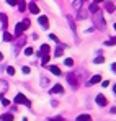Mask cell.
<instances>
[{
    "label": "cell",
    "instance_id": "20",
    "mask_svg": "<svg viewBox=\"0 0 116 121\" xmlns=\"http://www.w3.org/2000/svg\"><path fill=\"white\" fill-rule=\"evenodd\" d=\"M105 7H106V12H110V13H111V12H115V5H113L111 2H108Z\"/></svg>",
    "mask_w": 116,
    "mask_h": 121
},
{
    "label": "cell",
    "instance_id": "10",
    "mask_svg": "<svg viewBox=\"0 0 116 121\" xmlns=\"http://www.w3.org/2000/svg\"><path fill=\"white\" fill-rule=\"evenodd\" d=\"M95 100H97V105H98V106H106V103H108V101H106V98H105L103 95H97V98H95Z\"/></svg>",
    "mask_w": 116,
    "mask_h": 121
},
{
    "label": "cell",
    "instance_id": "8",
    "mask_svg": "<svg viewBox=\"0 0 116 121\" xmlns=\"http://www.w3.org/2000/svg\"><path fill=\"white\" fill-rule=\"evenodd\" d=\"M0 23H2V26H3V31H7V26H8V18H7V15H5V13H0Z\"/></svg>",
    "mask_w": 116,
    "mask_h": 121
},
{
    "label": "cell",
    "instance_id": "16",
    "mask_svg": "<svg viewBox=\"0 0 116 121\" xmlns=\"http://www.w3.org/2000/svg\"><path fill=\"white\" fill-rule=\"evenodd\" d=\"M49 70H51L54 75H60V69H59L57 65H51V67H49Z\"/></svg>",
    "mask_w": 116,
    "mask_h": 121
},
{
    "label": "cell",
    "instance_id": "39",
    "mask_svg": "<svg viewBox=\"0 0 116 121\" xmlns=\"http://www.w3.org/2000/svg\"><path fill=\"white\" fill-rule=\"evenodd\" d=\"M0 60H3V54L2 52H0Z\"/></svg>",
    "mask_w": 116,
    "mask_h": 121
},
{
    "label": "cell",
    "instance_id": "22",
    "mask_svg": "<svg viewBox=\"0 0 116 121\" xmlns=\"http://www.w3.org/2000/svg\"><path fill=\"white\" fill-rule=\"evenodd\" d=\"M82 3H83V0H75V2H74V8H82Z\"/></svg>",
    "mask_w": 116,
    "mask_h": 121
},
{
    "label": "cell",
    "instance_id": "4",
    "mask_svg": "<svg viewBox=\"0 0 116 121\" xmlns=\"http://www.w3.org/2000/svg\"><path fill=\"white\" fill-rule=\"evenodd\" d=\"M67 82L70 83V87H72V88H77L78 82H77V79H75V75H74V74H67Z\"/></svg>",
    "mask_w": 116,
    "mask_h": 121
},
{
    "label": "cell",
    "instance_id": "1",
    "mask_svg": "<svg viewBox=\"0 0 116 121\" xmlns=\"http://www.w3.org/2000/svg\"><path fill=\"white\" fill-rule=\"evenodd\" d=\"M93 25L97 26L98 30H106V21L103 20V13L98 10L95 12V17H93Z\"/></svg>",
    "mask_w": 116,
    "mask_h": 121
},
{
    "label": "cell",
    "instance_id": "43",
    "mask_svg": "<svg viewBox=\"0 0 116 121\" xmlns=\"http://www.w3.org/2000/svg\"><path fill=\"white\" fill-rule=\"evenodd\" d=\"M115 30H116V23H115Z\"/></svg>",
    "mask_w": 116,
    "mask_h": 121
},
{
    "label": "cell",
    "instance_id": "3",
    "mask_svg": "<svg viewBox=\"0 0 116 121\" xmlns=\"http://www.w3.org/2000/svg\"><path fill=\"white\" fill-rule=\"evenodd\" d=\"M30 26L28 25H25V23H18L17 26H15V36H21L23 35V31L25 30H28Z\"/></svg>",
    "mask_w": 116,
    "mask_h": 121
},
{
    "label": "cell",
    "instance_id": "21",
    "mask_svg": "<svg viewBox=\"0 0 116 121\" xmlns=\"http://www.w3.org/2000/svg\"><path fill=\"white\" fill-rule=\"evenodd\" d=\"M93 62H95V64H103V62H105V57H103V56H98V57L93 59Z\"/></svg>",
    "mask_w": 116,
    "mask_h": 121
},
{
    "label": "cell",
    "instance_id": "14",
    "mask_svg": "<svg viewBox=\"0 0 116 121\" xmlns=\"http://www.w3.org/2000/svg\"><path fill=\"white\" fill-rule=\"evenodd\" d=\"M62 52H64V44H59L57 49H56V52H54V56H56V57H60Z\"/></svg>",
    "mask_w": 116,
    "mask_h": 121
},
{
    "label": "cell",
    "instance_id": "2",
    "mask_svg": "<svg viewBox=\"0 0 116 121\" xmlns=\"http://www.w3.org/2000/svg\"><path fill=\"white\" fill-rule=\"evenodd\" d=\"M13 101H15L17 105H25V106H30V105H31V101L28 100L23 93H18V95L15 97V100H13Z\"/></svg>",
    "mask_w": 116,
    "mask_h": 121
},
{
    "label": "cell",
    "instance_id": "25",
    "mask_svg": "<svg viewBox=\"0 0 116 121\" xmlns=\"http://www.w3.org/2000/svg\"><path fill=\"white\" fill-rule=\"evenodd\" d=\"M64 64H65V65H69V67H72V65H74V60L70 59V57H67V59L64 60Z\"/></svg>",
    "mask_w": 116,
    "mask_h": 121
},
{
    "label": "cell",
    "instance_id": "6",
    "mask_svg": "<svg viewBox=\"0 0 116 121\" xmlns=\"http://www.w3.org/2000/svg\"><path fill=\"white\" fill-rule=\"evenodd\" d=\"M38 21H39V25L44 28V30H47L49 28V21H47V17H44V15H41L38 18Z\"/></svg>",
    "mask_w": 116,
    "mask_h": 121
},
{
    "label": "cell",
    "instance_id": "13",
    "mask_svg": "<svg viewBox=\"0 0 116 121\" xmlns=\"http://www.w3.org/2000/svg\"><path fill=\"white\" fill-rule=\"evenodd\" d=\"M49 51H51V48H49L47 44H43L41 49H39V56H41V54H49Z\"/></svg>",
    "mask_w": 116,
    "mask_h": 121
},
{
    "label": "cell",
    "instance_id": "37",
    "mask_svg": "<svg viewBox=\"0 0 116 121\" xmlns=\"http://www.w3.org/2000/svg\"><path fill=\"white\" fill-rule=\"evenodd\" d=\"M111 69H113V72H116V62L113 64V65H111Z\"/></svg>",
    "mask_w": 116,
    "mask_h": 121
},
{
    "label": "cell",
    "instance_id": "23",
    "mask_svg": "<svg viewBox=\"0 0 116 121\" xmlns=\"http://www.w3.org/2000/svg\"><path fill=\"white\" fill-rule=\"evenodd\" d=\"M87 18V13L83 10H78V20H85Z\"/></svg>",
    "mask_w": 116,
    "mask_h": 121
},
{
    "label": "cell",
    "instance_id": "42",
    "mask_svg": "<svg viewBox=\"0 0 116 121\" xmlns=\"http://www.w3.org/2000/svg\"><path fill=\"white\" fill-rule=\"evenodd\" d=\"M23 121H28V120H26V118H25V120H23Z\"/></svg>",
    "mask_w": 116,
    "mask_h": 121
},
{
    "label": "cell",
    "instance_id": "38",
    "mask_svg": "<svg viewBox=\"0 0 116 121\" xmlns=\"http://www.w3.org/2000/svg\"><path fill=\"white\" fill-rule=\"evenodd\" d=\"M103 0H93V3H101Z\"/></svg>",
    "mask_w": 116,
    "mask_h": 121
},
{
    "label": "cell",
    "instance_id": "5",
    "mask_svg": "<svg viewBox=\"0 0 116 121\" xmlns=\"http://www.w3.org/2000/svg\"><path fill=\"white\" fill-rule=\"evenodd\" d=\"M65 18H67V23H69V26H70V31L75 35V33H77V26H75V21H74V18H72L70 15H67Z\"/></svg>",
    "mask_w": 116,
    "mask_h": 121
},
{
    "label": "cell",
    "instance_id": "35",
    "mask_svg": "<svg viewBox=\"0 0 116 121\" xmlns=\"http://www.w3.org/2000/svg\"><path fill=\"white\" fill-rule=\"evenodd\" d=\"M30 72H31L30 67H23V74H30Z\"/></svg>",
    "mask_w": 116,
    "mask_h": 121
},
{
    "label": "cell",
    "instance_id": "15",
    "mask_svg": "<svg viewBox=\"0 0 116 121\" xmlns=\"http://www.w3.org/2000/svg\"><path fill=\"white\" fill-rule=\"evenodd\" d=\"M77 121H92V116L90 115H78Z\"/></svg>",
    "mask_w": 116,
    "mask_h": 121
},
{
    "label": "cell",
    "instance_id": "28",
    "mask_svg": "<svg viewBox=\"0 0 116 121\" xmlns=\"http://www.w3.org/2000/svg\"><path fill=\"white\" fill-rule=\"evenodd\" d=\"M49 121H65L62 116H52V118H49Z\"/></svg>",
    "mask_w": 116,
    "mask_h": 121
},
{
    "label": "cell",
    "instance_id": "29",
    "mask_svg": "<svg viewBox=\"0 0 116 121\" xmlns=\"http://www.w3.org/2000/svg\"><path fill=\"white\" fill-rule=\"evenodd\" d=\"M41 82H43V83H41L43 87H47V83H49V80H47L46 77H41Z\"/></svg>",
    "mask_w": 116,
    "mask_h": 121
},
{
    "label": "cell",
    "instance_id": "18",
    "mask_svg": "<svg viewBox=\"0 0 116 121\" xmlns=\"http://www.w3.org/2000/svg\"><path fill=\"white\" fill-rule=\"evenodd\" d=\"M0 120H2V121H13V115H10V113L2 115V116H0Z\"/></svg>",
    "mask_w": 116,
    "mask_h": 121
},
{
    "label": "cell",
    "instance_id": "40",
    "mask_svg": "<svg viewBox=\"0 0 116 121\" xmlns=\"http://www.w3.org/2000/svg\"><path fill=\"white\" fill-rule=\"evenodd\" d=\"M111 113H116V106H115V108H113V110H111Z\"/></svg>",
    "mask_w": 116,
    "mask_h": 121
},
{
    "label": "cell",
    "instance_id": "11",
    "mask_svg": "<svg viewBox=\"0 0 116 121\" xmlns=\"http://www.w3.org/2000/svg\"><path fill=\"white\" fill-rule=\"evenodd\" d=\"M30 12L33 13V15H38L39 13V7L36 3H30Z\"/></svg>",
    "mask_w": 116,
    "mask_h": 121
},
{
    "label": "cell",
    "instance_id": "27",
    "mask_svg": "<svg viewBox=\"0 0 116 121\" xmlns=\"http://www.w3.org/2000/svg\"><path fill=\"white\" fill-rule=\"evenodd\" d=\"M41 57H43V64H47L49 62V54H43Z\"/></svg>",
    "mask_w": 116,
    "mask_h": 121
},
{
    "label": "cell",
    "instance_id": "33",
    "mask_svg": "<svg viewBox=\"0 0 116 121\" xmlns=\"http://www.w3.org/2000/svg\"><path fill=\"white\" fill-rule=\"evenodd\" d=\"M110 85V80H101V87H108Z\"/></svg>",
    "mask_w": 116,
    "mask_h": 121
},
{
    "label": "cell",
    "instance_id": "24",
    "mask_svg": "<svg viewBox=\"0 0 116 121\" xmlns=\"http://www.w3.org/2000/svg\"><path fill=\"white\" fill-rule=\"evenodd\" d=\"M105 44H106V46H115V44H116V38H111V39H108L106 43H105Z\"/></svg>",
    "mask_w": 116,
    "mask_h": 121
},
{
    "label": "cell",
    "instance_id": "7",
    "mask_svg": "<svg viewBox=\"0 0 116 121\" xmlns=\"http://www.w3.org/2000/svg\"><path fill=\"white\" fill-rule=\"evenodd\" d=\"M7 90H8V83L5 80H0V97H3L7 93Z\"/></svg>",
    "mask_w": 116,
    "mask_h": 121
},
{
    "label": "cell",
    "instance_id": "9",
    "mask_svg": "<svg viewBox=\"0 0 116 121\" xmlns=\"http://www.w3.org/2000/svg\"><path fill=\"white\" fill-rule=\"evenodd\" d=\"M51 93L54 95V93H64V87L60 85V83H56L52 88H51Z\"/></svg>",
    "mask_w": 116,
    "mask_h": 121
},
{
    "label": "cell",
    "instance_id": "19",
    "mask_svg": "<svg viewBox=\"0 0 116 121\" xmlns=\"http://www.w3.org/2000/svg\"><path fill=\"white\" fill-rule=\"evenodd\" d=\"M12 39H13V36H12V35H10L8 31H5V33H3V41H7V43H10Z\"/></svg>",
    "mask_w": 116,
    "mask_h": 121
},
{
    "label": "cell",
    "instance_id": "26",
    "mask_svg": "<svg viewBox=\"0 0 116 121\" xmlns=\"http://www.w3.org/2000/svg\"><path fill=\"white\" fill-rule=\"evenodd\" d=\"M90 12H92V13H95V12H98V7H97V3H92V5H90Z\"/></svg>",
    "mask_w": 116,
    "mask_h": 121
},
{
    "label": "cell",
    "instance_id": "30",
    "mask_svg": "<svg viewBox=\"0 0 116 121\" xmlns=\"http://www.w3.org/2000/svg\"><path fill=\"white\" fill-rule=\"evenodd\" d=\"M25 54H26V56H31V54H33V49H31V48H25Z\"/></svg>",
    "mask_w": 116,
    "mask_h": 121
},
{
    "label": "cell",
    "instance_id": "12",
    "mask_svg": "<svg viewBox=\"0 0 116 121\" xmlns=\"http://www.w3.org/2000/svg\"><path fill=\"white\" fill-rule=\"evenodd\" d=\"M98 82H101V77H100V75H93V77L88 80L87 85H95V83H98Z\"/></svg>",
    "mask_w": 116,
    "mask_h": 121
},
{
    "label": "cell",
    "instance_id": "32",
    "mask_svg": "<svg viewBox=\"0 0 116 121\" xmlns=\"http://www.w3.org/2000/svg\"><path fill=\"white\" fill-rule=\"evenodd\" d=\"M7 72H8L10 75H13V74H15V69H13V67H7Z\"/></svg>",
    "mask_w": 116,
    "mask_h": 121
},
{
    "label": "cell",
    "instance_id": "34",
    "mask_svg": "<svg viewBox=\"0 0 116 121\" xmlns=\"http://www.w3.org/2000/svg\"><path fill=\"white\" fill-rule=\"evenodd\" d=\"M0 101H2V105H5V106L8 105V100H7V98H2V97H0Z\"/></svg>",
    "mask_w": 116,
    "mask_h": 121
},
{
    "label": "cell",
    "instance_id": "31",
    "mask_svg": "<svg viewBox=\"0 0 116 121\" xmlns=\"http://www.w3.org/2000/svg\"><path fill=\"white\" fill-rule=\"evenodd\" d=\"M7 3H8V5H12V7H15V5L18 3V0H7Z\"/></svg>",
    "mask_w": 116,
    "mask_h": 121
},
{
    "label": "cell",
    "instance_id": "41",
    "mask_svg": "<svg viewBox=\"0 0 116 121\" xmlns=\"http://www.w3.org/2000/svg\"><path fill=\"white\" fill-rule=\"evenodd\" d=\"M113 90H115V93H116V85H115V88H113Z\"/></svg>",
    "mask_w": 116,
    "mask_h": 121
},
{
    "label": "cell",
    "instance_id": "36",
    "mask_svg": "<svg viewBox=\"0 0 116 121\" xmlns=\"http://www.w3.org/2000/svg\"><path fill=\"white\" fill-rule=\"evenodd\" d=\"M49 38H51V39H54V41H56V43H59V41H57V38H56L54 35H49Z\"/></svg>",
    "mask_w": 116,
    "mask_h": 121
},
{
    "label": "cell",
    "instance_id": "17",
    "mask_svg": "<svg viewBox=\"0 0 116 121\" xmlns=\"http://www.w3.org/2000/svg\"><path fill=\"white\" fill-rule=\"evenodd\" d=\"M17 5H18V10H20V12H25V10H26V3H25V0H18V3H17Z\"/></svg>",
    "mask_w": 116,
    "mask_h": 121
}]
</instances>
